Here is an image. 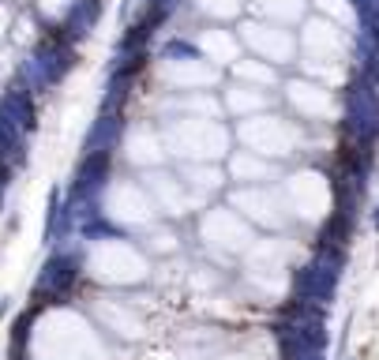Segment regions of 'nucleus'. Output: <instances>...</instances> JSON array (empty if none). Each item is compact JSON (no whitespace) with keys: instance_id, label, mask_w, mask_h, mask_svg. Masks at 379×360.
<instances>
[{"instance_id":"nucleus-3","label":"nucleus","mask_w":379,"mask_h":360,"mask_svg":"<svg viewBox=\"0 0 379 360\" xmlns=\"http://www.w3.org/2000/svg\"><path fill=\"white\" fill-rule=\"evenodd\" d=\"M75 278H79V259H72V255H53L46 267H41V278H38V286H34V297L41 300H60V297H68V293L75 289Z\"/></svg>"},{"instance_id":"nucleus-2","label":"nucleus","mask_w":379,"mask_h":360,"mask_svg":"<svg viewBox=\"0 0 379 360\" xmlns=\"http://www.w3.org/2000/svg\"><path fill=\"white\" fill-rule=\"evenodd\" d=\"M345 132L357 143H372L379 135V91L375 83L357 79L345 91Z\"/></svg>"},{"instance_id":"nucleus-1","label":"nucleus","mask_w":379,"mask_h":360,"mask_svg":"<svg viewBox=\"0 0 379 360\" xmlns=\"http://www.w3.org/2000/svg\"><path fill=\"white\" fill-rule=\"evenodd\" d=\"M342 263H345V252L334 244H319L316 259L297 274V286H293V300L300 304H327L338 289V278H342Z\"/></svg>"},{"instance_id":"nucleus-4","label":"nucleus","mask_w":379,"mask_h":360,"mask_svg":"<svg viewBox=\"0 0 379 360\" xmlns=\"http://www.w3.org/2000/svg\"><path fill=\"white\" fill-rule=\"evenodd\" d=\"M372 222H375V229H379V206H375V214H372Z\"/></svg>"}]
</instances>
